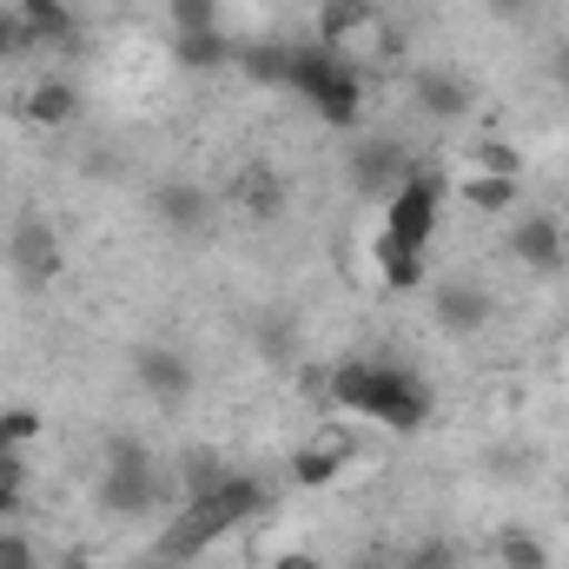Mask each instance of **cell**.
I'll return each instance as SVG.
<instances>
[{
    "label": "cell",
    "mask_w": 569,
    "mask_h": 569,
    "mask_svg": "<svg viewBox=\"0 0 569 569\" xmlns=\"http://www.w3.org/2000/svg\"><path fill=\"white\" fill-rule=\"evenodd\" d=\"M172 53H179V67H186V73H226V67H239V40H232V33H219V27L172 33Z\"/></svg>",
    "instance_id": "cell-16"
},
{
    "label": "cell",
    "mask_w": 569,
    "mask_h": 569,
    "mask_svg": "<svg viewBox=\"0 0 569 569\" xmlns=\"http://www.w3.org/2000/svg\"><path fill=\"white\" fill-rule=\"evenodd\" d=\"M33 437H40V411H27V405H20V411H0V457L27 450Z\"/></svg>",
    "instance_id": "cell-26"
},
{
    "label": "cell",
    "mask_w": 569,
    "mask_h": 569,
    "mask_svg": "<svg viewBox=\"0 0 569 569\" xmlns=\"http://www.w3.org/2000/svg\"><path fill=\"white\" fill-rule=\"evenodd\" d=\"M365 20H371V0H318V40L325 47H345Z\"/></svg>",
    "instance_id": "cell-22"
},
{
    "label": "cell",
    "mask_w": 569,
    "mask_h": 569,
    "mask_svg": "<svg viewBox=\"0 0 569 569\" xmlns=\"http://www.w3.org/2000/svg\"><path fill=\"white\" fill-rule=\"evenodd\" d=\"M483 7H490L503 27H530V20H537V0H483Z\"/></svg>",
    "instance_id": "cell-33"
},
{
    "label": "cell",
    "mask_w": 569,
    "mask_h": 569,
    "mask_svg": "<svg viewBox=\"0 0 569 569\" xmlns=\"http://www.w3.org/2000/svg\"><path fill=\"white\" fill-rule=\"evenodd\" d=\"M291 93H305L311 100V113L325 120V127H358V113H365V67L358 60H345V47H325V40H311V47H291V80H284Z\"/></svg>",
    "instance_id": "cell-4"
},
{
    "label": "cell",
    "mask_w": 569,
    "mask_h": 569,
    "mask_svg": "<svg viewBox=\"0 0 569 569\" xmlns=\"http://www.w3.org/2000/svg\"><path fill=\"white\" fill-rule=\"evenodd\" d=\"M557 73H563V80H569V40H563V53H557Z\"/></svg>",
    "instance_id": "cell-37"
},
{
    "label": "cell",
    "mask_w": 569,
    "mask_h": 569,
    "mask_svg": "<svg viewBox=\"0 0 569 569\" xmlns=\"http://www.w3.org/2000/svg\"><path fill=\"white\" fill-rule=\"evenodd\" d=\"M20 490H27V463H20V450H13V457H0V530H7L13 510H20Z\"/></svg>",
    "instance_id": "cell-27"
},
{
    "label": "cell",
    "mask_w": 569,
    "mask_h": 569,
    "mask_svg": "<svg viewBox=\"0 0 569 569\" xmlns=\"http://www.w3.org/2000/svg\"><path fill=\"white\" fill-rule=\"evenodd\" d=\"M232 463L219 457V450H206V443H186L179 450V463H172V477H179V503H192V497H206V490H219V477H226Z\"/></svg>",
    "instance_id": "cell-18"
},
{
    "label": "cell",
    "mask_w": 569,
    "mask_h": 569,
    "mask_svg": "<svg viewBox=\"0 0 569 569\" xmlns=\"http://www.w3.org/2000/svg\"><path fill=\"white\" fill-rule=\"evenodd\" d=\"M430 318L443 338H477L497 318V291L483 279H430Z\"/></svg>",
    "instance_id": "cell-9"
},
{
    "label": "cell",
    "mask_w": 569,
    "mask_h": 569,
    "mask_svg": "<svg viewBox=\"0 0 569 569\" xmlns=\"http://www.w3.org/2000/svg\"><path fill=\"white\" fill-rule=\"evenodd\" d=\"M232 206H239L246 219L272 226V219H284V206H291V186H284L279 166H246V172L232 179Z\"/></svg>",
    "instance_id": "cell-13"
},
{
    "label": "cell",
    "mask_w": 569,
    "mask_h": 569,
    "mask_svg": "<svg viewBox=\"0 0 569 569\" xmlns=\"http://www.w3.org/2000/svg\"><path fill=\"white\" fill-rule=\"evenodd\" d=\"M497 569H550V543L537 537V530H523V523H510V530H497Z\"/></svg>",
    "instance_id": "cell-20"
},
{
    "label": "cell",
    "mask_w": 569,
    "mask_h": 569,
    "mask_svg": "<svg viewBox=\"0 0 569 569\" xmlns=\"http://www.w3.org/2000/svg\"><path fill=\"white\" fill-rule=\"evenodd\" d=\"M146 212H152V226L172 232V239H206L212 219H219V192H212L206 179H192V172H166V179H152Z\"/></svg>",
    "instance_id": "cell-6"
},
{
    "label": "cell",
    "mask_w": 569,
    "mask_h": 569,
    "mask_svg": "<svg viewBox=\"0 0 569 569\" xmlns=\"http://www.w3.org/2000/svg\"><path fill=\"white\" fill-rule=\"evenodd\" d=\"M113 7H127V0H113Z\"/></svg>",
    "instance_id": "cell-39"
},
{
    "label": "cell",
    "mask_w": 569,
    "mask_h": 569,
    "mask_svg": "<svg viewBox=\"0 0 569 569\" xmlns=\"http://www.w3.org/2000/svg\"><path fill=\"white\" fill-rule=\"evenodd\" d=\"M100 490H93V503L107 510V517H120V523H140V517H172L179 510V477L146 450V437H107V450H100Z\"/></svg>",
    "instance_id": "cell-3"
},
{
    "label": "cell",
    "mask_w": 569,
    "mask_h": 569,
    "mask_svg": "<svg viewBox=\"0 0 569 569\" xmlns=\"http://www.w3.org/2000/svg\"><path fill=\"white\" fill-rule=\"evenodd\" d=\"M272 569H325V563H318L311 550H279V557H272Z\"/></svg>",
    "instance_id": "cell-35"
},
{
    "label": "cell",
    "mask_w": 569,
    "mask_h": 569,
    "mask_svg": "<svg viewBox=\"0 0 569 569\" xmlns=\"http://www.w3.org/2000/svg\"><path fill=\"white\" fill-rule=\"evenodd\" d=\"M27 127H40V133H60V127H73L80 120V87L73 80H60V73H47V80H33L27 87Z\"/></svg>",
    "instance_id": "cell-14"
},
{
    "label": "cell",
    "mask_w": 569,
    "mask_h": 569,
    "mask_svg": "<svg viewBox=\"0 0 569 569\" xmlns=\"http://www.w3.org/2000/svg\"><path fill=\"white\" fill-rule=\"evenodd\" d=\"M27 53H33V33H27L20 7H0V67L7 60H27Z\"/></svg>",
    "instance_id": "cell-28"
},
{
    "label": "cell",
    "mask_w": 569,
    "mask_h": 569,
    "mask_svg": "<svg viewBox=\"0 0 569 569\" xmlns=\"http://www.w3.org/2000/svg\"><path fill=\"white\" fill-rule=\"evenodd\" d=\"M239 73L252 87H284L291 80V40H239Z\"/></svg>",
    "instance_id": "cell-19"
},
{
    "label": "cell",
    "mask_w": 569,
    "mask_h": 569,
    "mask_svg": "<svg viewBox=\"0 0 569 569\" xmlns=\"http://www.w3.org/2000/svg\"><path fill=\"white\" fill-rule=\"evenodd\" d=\"M7 266H13V279L27 284V291H47V284L60 279V266H67L60 232H53L47 219H13V232H7Z\"/></svg>",
    "instance_id": "cell-10"
},
{
    "label": "cell",
    "mask_w": 569,
    "mask_h": 569,
    "mask_svg": "<svg viewBox=\"0 0 569 569\" xmlns=\"http://www.w3.org/2000/svg\"><path fill=\"white\" fill-rule=\"evenodd\" d=\"M477 172H497V179H523V159H517V146L483 140V146H477Z\"/></svg>",
    "instance_id": "cell-30"
},
{
    "label": "cell",
    "mask_w": 569,
    "mask_h": 569,
    "mask_svg": "<svg viewBox=\"0 0 569 569\" xmlns=\"http://www.w3.org/2000/svg\"><path fill=\"white\" fill-rule=\"evenodd\" d=\"M437 226H443V172L411 166L405 186L385 199V232H378V246H385V252H430Z\"/></svg>",
    "instance_id": "cell-5"
},
{
    "label": "cell",
    "mask_w": 569,
    "mask_h": 569,
    "mask_svg": "<svg viewBox=\"0 0 569 569\" xmlns=\"http://www.w3.org/2000/svg\"><path fill=\"white\" fill-rule=\"evenodd\" d=\"M345 569H398V550H391V543H365Z\"/></svg>",
    "instance_id": "cell-34"
},
{
    "label": "cell",
    "mask_w": 569,
    "mask_h": 569,
    "mask_svg": "<svg viewBox=\"0 0 569 569\" xmlns=\"http://www.w3.org/2000/svg\"><path fill=\"white\" fill-rule=\"evenodd\" d=\"M172 7V33H199V27H219V0H166Z\"/></svg>",
    "instance_id": "cell-29"
},
{
    "label": "cell",
    "mask_w": 569,
    "mask_h": 569,
    "mask_svg": "<svg viewBox=\"0 0 569 569\" xmlns=\"http://www.w3.org/2000/svg\"><path fill=\"white\" fill-rule=\"evenodd\" d=\"M53 569H93V563H87L80 550H67V557H60V563H53Z\"/></svg>",
    "instance_id": "cell-36"
},
{
    "label": "cell",
    "mask_w": 569,
    "mask_h": 569,
    "mask_svg": "<svg viewBox=\"0 0 569 569\" xmlns=\"http://www.w3.org/2000/svg\"><path fill=\"white\" fill-rule=\"evenodd\" d=\"M345 457H351L345 437H318V443H305V450L291 457V483H298V490H325V483H338Z\"/></svg>",
    "instance_id": "cell-17"
},
{
    "label": "cell",
    "mask_w": 569,
    "mask_h": 569,
    "mask_svg": "<svg viewBox=\"0 0 569 569\" xmlns=\"http://www.w3.org/2000/svg\"><path fill=\"white\" fill-rule=\"evenodd\" d=\"M266 503H272V483H266L259 470H226L219 490H206V497H192V503H179V510L166 517L152 557H159V563H199L219 537L246 530Z\"/></svg>",
    "instance_id": "cell-1"
},
{
    "label": "cell",
    "mask_w": 569,
    "mask_h": 569,
    "mask_svg": "<svg viewBox=\"0 0 569 569\" xmlns=\"http://www.w3.org/2000/svg\"><path fill=\"white\" fill-rule=\"evenodd\" d=\"M325 398L345 405V411H358V418H371V425L398 430V437L405 430H425L430 411H437L430 385L411 365H371V358H338L325 371Z\"/></svg>",
    "instance_id": "cell-2"
},
{
    "label": "cell",
    "mask_w": 569,
    "mask_h": 569,
    "mask_svg": "<svg viewBox=\"0 0 569 569\" xmlns=\"http://www.w3.org/2000/svg\"><path fill=\"white\" fill-rule=\"evenodd\" d=\"M259 358H272V365H298V325L291 318H259Z\"/></svg>",
    "instance_id": "cell-25"
},
{
    "label": "cell",
    "mask_w": 569,
    "mask_h": 569,
    "mask_svg": "<svg viewBox=\"0 0 569 569\" xmlns=\"http://www.w3.org/2000/svg\"><path fill=\"white\" fill-rule=\"evenodd\" d=\"M411 107L437 127H457V120L477 113V80L463 67H418L411 73Z\"/></svg>",
    "instance_id": "cell-11"
},
{
    "label": "cell",
    "mask_w": 569,
    "mask_h": 569,
    "mask_svg": "<svg viewBox=\"0 0 569 569\" xmlns=\"http://www.w3.org/2000/svg\"><path fill=\"white\" fill-rule=\"evenodd\" d=\"M398 569H463V550L450 537H418L411 550H398Z\"/></svg>",
    "instance_id": "cell-24"
},
{
    "label": "cell",
    "mask_w": 569,
    "mask_h": 569,
    "mask_svg": "<svg viewBox=\"0 0 569 569\" xmlns=\"http://www.w3.org/2000/svg\"><path fill=\"white\" fill-rule=\"evenodd\" d=\"M13 7H20L33 47H53V53H73V47H80V20H73L67 0H13Z\"/></svg>",
    "instance_id": "cell-15"
},
{
    "label": "cell",
    "mask_w": 569,
    "mask_h": 569,
    "mask_svg": "<svg viewBox=\"0 0 569 569\" xmlns=\"http://www.w3.org/2000/svg\"><path fill=\"white\" fill-rule=\"evenodd\" d=\"M411 166H418V159H411V146L398 140V133H365V140L351 146V159H345V179H351V192H365V199H391Z\"/></svg>",
    "instance_id": "cell-8"
},
{
    "label": "cell",
    "mask_w": 569,
    "mask_h": 569,
    "mask_svg": "<svg viewBox=\"0 0 569 569\" xmlns=\"http://www.w3.org/2000/svg\"><path fill=\"white\" fill-rule=\"evenodd\" d=\"M87 179L93 186H113V179H127V159L120 152H87Z\"/></svg>",
    "instance_id": "cell-32"
},
{
    "label": "cell",
    "mask_w": 569,
    "mask_h": 569,
    "mask_svg": "<svg viewBox=\"0 0 569 569\" xmlns=\"http://www.w3.org/2000/svg\"><path fill=\"white\" fill-rule=\"evenodd\" d=\"M146 569H192V563H159V557H152V563H146Z\"/></svg>",
    "instance_id": "cell-38"
},
{
    "label": "cell",
    "mask_w": 569,
    "mask_h": 569,
    "mask_svg": "<svg viewBox=\"0 0 569 569\" xmlns=\"http://www.w3.org/2000/svg\"><path fill=\"white\" fill-rule=\"evenodd\" d=\"M0 569H40V557H33V543H27V530H0Z\"/></svg>",
    "instance_id": "cell-31"
},
{
    "label": "cell",
    "mask_w": 569,
    "mask_h": 569,
    "mask_svg": "<svg viewBox=\"0 0 569 569\" xmlns=\"http://www.w3.org/2000/svg\"><path fill=\"white\" fill-rule=\"evenodd\" d=\"M510 259L530 266V272H557V266H563V226H557L550 212H523V219L510 226Z\"/></svg>",
    "instance_id": "cell-12"
},
{
    "label": "cell",
    "mask_w": 569,
    "mask_h": 569,
    "mask_svg": "<svg viewBox=\"0 0 569 569\" xmlns=\"http://www.w3.org/2000/svg\"><path fill=\"white\" fill-rule=\"evenodd\" d=\"M133 385H140L159 411H179V405H192V391H199V365H192L186 345L146 338V345H133Z\"/></svg>",
    "instance_id": "cell-7"
},
{
    "label": "cell",
    "mask_w": 569,
    "mask_h": 569,
    "mask_svg": "<svg viewBox=\"0 0 569 569\" xmlns=\"http://www.w3.org/2000/svg\"><path fill=\"white\" fill-rule=\"evenodd\" d=\"M457 199L497 219V212H510V206H517V179H497V172H463V179H457Z\"/></svg>",
    "instance_id": "cell-21"
},
{
    "label": "cell",
    "mask_w": 569,
    "mask_h": 569,
    "mask_svg": "<svg viewBox=\"0 0 569 569\" xmlns=\"http://www.w3.org/2000/svg\"><path fill=\"white\" fill-rule=\"evenodd\" d=\"M378 279H385V291H425L430 266H425V252H385L378 246Z\"/></svg>",
    "instance_id": "cell-23"
}]
</instances>
